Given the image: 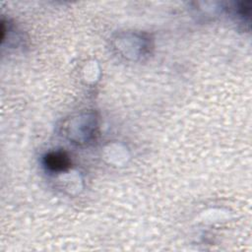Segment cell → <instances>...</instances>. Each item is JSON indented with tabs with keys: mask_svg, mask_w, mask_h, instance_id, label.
Here are the masks:
<instances>
[{
	"mask_svg": "<svg viewBox=\"0 0 252 252\" xmlns=\"http://www.w3.org/2000/svg\"><path fill=\"white\" fill-rule=\"evenodd\" d=\"M43 164L49 171L62 172L70 167L71 160L64 152L56 151L50 152L43 157Z\"/></svg>",
	"mask_w": 252,
	"mask_h": 252,
	"instance_id": "6da1fadb",
	"label": "cell"
}]
</instances>
